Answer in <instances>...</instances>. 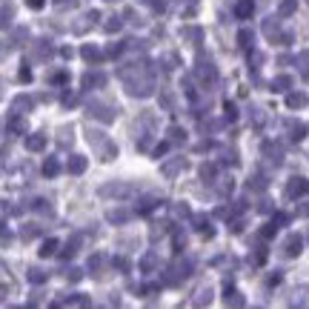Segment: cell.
I'll return each mask as SVG.
<instances>
[{
    "instance_id": "obj_1",
    "label": "cell",
    "mask_w": 309,
    "mask_h": 309,
    "mask_svg": "<svg viewBox=\"0 0 309 309\" xmlns=\"http://www.w3.org/2000/svg\"><path fill=\"white\" fill-rule=\"evenodd\" d=\"M301 192H309V183L301 178H295L289 186H286V195H301Z\"/></svg>"
},
{
    "instance_id": "obj_2",
    "label": "cell",
    "mask_w": 309,
    "mask_h": 309,
    "mask_svg": "<svg viewBox=\"0 0 309 309\" xmlns=\"http://www.w3.org/2000/svg\"><path fill=\"white\" fill-rule=\"evenodd\" d=\"M283 252H286V255H298V252H301V238L292 235V238L286 241V249H283Z\"/></svg>"
},
{
    "instance_id": "obj_3",
    "label": "cell",
    "mask_w": 309,
    "mask_h": 309,
    "mask_svg": "<svg viewBox=\"0 0 309 309\" xmlns=\"http://www.w3.org/2000/svg\"><path fill=\"white\" fill-rule=\"evenodd\" d=\"M249 12H252V3H249V0H241V3H238V15L246 17Z\"/></svg>"
},
{
    "instance_id": "obj_4",
    "label": "cell",
    "mask_w": 309,
    "mask_h": 309,
    "mask_svg": "<svg viewBox=\"0 0 309 309\" xmlns=\"http://www.w3.org/2000/svg\"><path fill=\"white\" fill-rule=\"evenodd\" d=\"M304 103H307L304 95H289V106H304Z\"/></svg>"
},
{
    "instance_id": "obj_5",
    "label": "cell",
    "mask_w": 309,
    "mask_h": 309,
    "mask_svg": "<svg viewBox=\"0 0 309 309\" xmlns=\"http://www.w3.org/2000/svg\"><path fill=\"white\" fill-rule=\"evenodd\" d=\"M295 9V0H286V3H283V6H281V15H289V12H292Z\"/></svg>"
},
{
    "instance_id": "obj_6",
    "label": "cell",
    "mask_w": 309,
    "mask_h": 309,
    "mask_svg": "<svg viewBox=\"0 0 309 309\" xmlns=\"http://www.w3.org/2000/svg\"><path fill=\"white\" fill-rule=\"evenodd\" d=\"M249 40H252V34H249V32H241V43H244V46H249Z\"/></svg>"
},
{
    "instance_id": "obj_7",
    "label": "cell",
    "mask_w": 309,
    "mask_h": 309,
    "mask_svg": "<svg viewBox=\"0 0 309 309\" xmlns=\"http://www.w3.org/2000/svg\"><path fill=\"white\" fill-rule=\"evenodd\" d=\"M29 3H32V6H43V0H29Z\"/></svg>"
},
{
    "instance_id": "obj_8",
    "label": "cell",
    "mask_w": 309,
    "mask_h": 309,
    "mask_svg": "<svg viewBox=\"0 0 309 309\" xmlns=\"http://www.w3.org/2000/svg\"><path fill=\"white\" fill-rule=\"evenodd\" d=\"M304 215H309V206H304Z\"/></svg>"
}]
</instances>
